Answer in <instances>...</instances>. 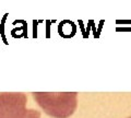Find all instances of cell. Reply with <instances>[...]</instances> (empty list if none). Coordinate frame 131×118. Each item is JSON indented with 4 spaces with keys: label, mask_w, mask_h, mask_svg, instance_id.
<instances>
[{
    "label": "cell",
    "mask_w": 131,
    "mask_h": 118,
    "mask_svg": "<svg viewBox=\"0 0 131 118\" xmlns=\"http://www.w3.org/2000/svg\"><path fill=\"white\" fill-rule=\"evenodd\" d=\"M128 118H131V116H130V117H128Z\"/></svg>",
    "instance_id": "cell-3"
},
{
    "label": "cell",
    "mask_w": 131,
    "mask_h": 118,
    "mask_svg": "<svg viewBox=\"0 0 131 118\" xmlns=\"http://www.w3.org/2000/svg\"><path fill=\"white\" fill-rule=\"evenodd\" d=\"M32 95L43 111L52 118H68L78 107L77 92H33Z\"/></svg>",
    "instance_id": "cell-1"
},
{
    "label": "cell",
    "mask_w": 131,
    "mask_h": 118,
    "mask_svg": "<svg viewBox=\"0 0 131 118\" xmlns=\"http://www.w3.org/2000/svg\"><path fill=\"white\" fill-rule=\"evenodd\" d=\"M27 96L22 92L0 93V118H40V112L27 108Z\"/></svg>",
    "instance_id": "cell-2"
}]
</instances>
